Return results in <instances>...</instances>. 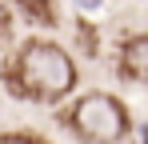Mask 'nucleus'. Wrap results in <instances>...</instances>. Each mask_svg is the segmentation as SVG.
Instances as JSON below:
<instances>
[{"instance_id": "1", "label": "nucleus", "mask_w": 148, "mask_h": 144, "mask_svg": "<svg viewBox=\"0 0 148 144\" xmlns=\"http://www.w3.org/2000/svg\"><path fill=\"white\" fill-rule=\"evenodd\" d=\"M8 84L24 100L56 104L76 88V64L72 56L52 40H24L8 64Z\"/></svg>"}, {"instance_id": "2", "label": "nucleus", "mask_w": 148, "mask_h": 144, "mask_svg": "<svg viewBox=\"0 0 148 144\" xmlns=\"http://www.w3.org/2000/svg\"><path fill=\"white\" fill-rule=\"evenodd\" d=\"M68 128L84 144H116L128 132V108L108 92H88L68 108Z\"/></svg>"}, {"instance_id": "4", "label": "nucleus", "mask_w": 148, "mask_h": 144, "mask_svg": "<svg viewBox=\"0 0 148 144\" xmlns=\"http://www.w3.org/2000/svg\"><path fill=\"white\" fill-rule=\"evenodd\" d=\"M20 4V12L32 16L36 24H56V4L52 0H16Z\"/></svg>"}, {"instance_id": "5", "label": "nucleus", "mask_w": 148, "mask_h": 144, "mask_svg": "<svg viewBox=\"0 0 148 144\" xmlns=\"http://www.w3.org/2000/svg\"><path fill=\"white\" fill-rule=\"evenodd\" d=\"M0 144H44L36 136H24V132H0Z\"/></svg>"}, {"instance_id": "3", "label": "nucleus", "mask_w": 148, "mask_h": 144, "mask_svg": "<svg viewBox=\"0 0 148 144\" xmlns=\"http://www.w3.org/2000/svg\"><path fill=\"white\" fill-rule=\"evenodd\" d=\"M120 68L128 80L148 84V36H128L120 48Z\"/></svg>"}]
</instances>
